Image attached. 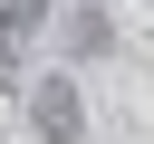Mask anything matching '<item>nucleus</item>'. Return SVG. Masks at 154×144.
<instances>
[{
  "label": "nucleus",
  "mask_w": 154,
  "mask_h": 144,
  "mask_svg": "<svg viewBox=\"0 0 154 144\" xmlns=\"http://www.w3.org/2000/svg\"><path fill=\"white\" fill-rule=\"evenodd\" d=\"M29 125H38V144H77L87 134V106H77V86L48 67V77H29Z\"/></svg>",
  "instance_id": "obj_1"
},
{
  "label": "nucleus",
  "mask_w": 154,
  "mask_h": 144,
  "mask_svg": "<svg viewBox=\"0 0 154 144\" xmlns=\"http://www.w3.org/2000/svg\"><path fill=\"white\" fill-rule=\"evenodd\" d=\"M0 19H48V0H0Z\"/></svg>",
  "instance_id": "obj_2"
}]
</instances>
